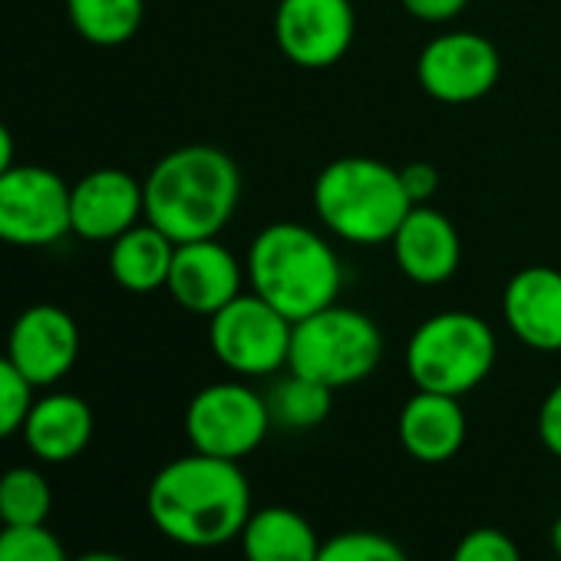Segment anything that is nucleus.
Listing matches in <instances>:
<instances>
[{
    "label": "nucleus",
    "instance_id": "1",
    "mask_svg": "<svg viewBox=\"0 0 561 561\" xmlns=\"http://www.w3.org/2000/svg\"><path fill=\"white\" fill-rule=\"evenodd\" d=\"M146 512L169 541L218 548L241 535L251 515V485L238 462L192 449L152 476Z\"/></svg>",
    "mask_w": 561,
    "mask_h": 561
},
{
    "label": "nucleus",
    "instance_id": "2",
    "mask_svg": "<svg viewBox=\"0 0 561 561\" xmlns=\"http://www.w3.org/2000/svg\"><path fill=\"white\" fill-rule=\"evenodd\" d=\"M146 221L175 244L218 238L241 202V172L215 146H182L165 152L142 179Z\"/></svg>",
    "mask_w": 561,
    "mask_h": 561
},
{
    "label": "nucleus",
    "instance_id": "3",
    "mask_svg": "<svg viewBox=\"0 0 561 561\" xmlns=\"http://www.w3.org/2000/svg\"><path fill=\"white\" fill-rule=\"evenodd\" d=\"M244 277L261 301L298 324L337 305L344 264L321 231L298 221H274L254 234L244 257Z\"/></svg>",
    "mask_w": 561,
    "mask_h": 561
},
{
    "label": "nucleus",
    "instance_id": "4",
    "mask_svg": "<svg viewBox=\"0 0 561 561\" xmlns=\"http://www.w3.org/2000/svg\"><path fill=\"white\" fill-rule=\"evenodd\" d=\"M413 202L400 169L370 156H344L321 169L314 182V211L321 225L357 248L390 244Z\"/></svg>",
    "mask_w": 561,
    "mask_h": 561
},
{
    "label": "nucleus",
    "instance_id": "5",
    "mask_svg": "<svg viewBox=\"0 0 561 561\" xmlns=\"http://www.w3.org/2000/svg\"><path fill=\"white\" fill-rule=\"evenodd\" d=\"M495 331L472 311H439L407 341V374L416 390L462 397L495 367Z\"/></svg>",
    "mask_w": 561,
    "mask_h": 561
},
{
    "label": "nucleus",
    "instance_id": "6",
    "mask_svg": "<svg viewBox=\"0 0 561 561\" xmlns=\"http://www.w3.org/2000/svg\"><path fill=\"white\" fill-rule=\"evenodd\" d=\"M383 360V334L377 321L357 308L331 305L291 331L288 370L311 377L331 390L367 380Z\"/></svg>",
    "mask_w": 561,
    "mask_h": 561
},
{
    "label": "nucleus",
    "instance_id": "7",
    "mask_svg": "<svg viewBox=\"0 0 561 561\" xmlns=\"http://www.w3.org/2000/svg\"><path fill=\"white\" fill-rule=\"evenodd\" d=\"M291 331L295 324L254 291H241L231 305L208 318L211 354L238 377H271L288 370Z\"/></svg>",
    "mask_w": 561,
    "mask_h": 561
},
{
    "label": "nucleus",
    "instance_id": "8",
    "mask_svg": "<svg viewBox=\"0 0 561 561\" xmlns=\"http://www.w3.org/2000/svg\"><path fill=\"white\" fill-rule=\"evenodd\" d=\"M271 430L264 393L241 380H221L202 387L185 407V436L195 453L241 462L251 456Z\"/></svg>",
    "mask_w": 561,
    "mask_h": 561
},
{
    "label": "nucleus",
    "instance_id": "9",
    "mask_svg": "<svg viewBox=\"0 0 561 561\" xmlns=\"http://www.w3.org/2000/svg\"><path fill=\"white\" fill-rule=\"evenodd\" d=\"M67 234H73L70 185L54 169L14 162L0 175V241L47 248Z\"/></svg>",
    "mask_w": 561,
    "mask_h": 561
},
{
    "label": "nucleus",
    "instance_id": "10",
    "mask_svg": "<svg viewBox=\"0 0 561 561\" xmlns=\"http://www.w3.org/2000/svg\"><path fill=\"white\" fill-rule=\"evenodd\" d=\"M502 60L489 37L472 31H446L416 57V83L426 96L449 106H466L492 93Z\"/></svg>",
    "mask_w": 561,
    "mask_h": 561
},
{
    "label": "nucleus",
    "instance_id": "11",
    "mask_svg": "<svg viewBox=\"0 0 561 561\" xmlns=\"http://www.w3.org/2000/svg\"><path fill=\"white\" fill-rule=\"evenodd\" d=\"M357 14L351 0H280L274 11V41L295 67L328 70L354 44Z\"/></svg>",
    "mask_w": 561,
    "mask_h": 561
},
{
    "label": "nucleus",
    "instance_id": "12",
    "mask_svg": "<svg viewBox=\"0 0 561 561\" xmlns=\"http://www.w3.org/2000/svg\"><path fill=\"white\" fill-rule=\"evenodd\" d=\"M4 354L31 380L34 390L54 387L77 367L80 328L70 311L57 305H34L11 324Z\"/></svg>",
    "mask_w": 561,
    "mask_h": 561
},
{
    "label": "nucleus",
    "instance_id": "13",
    "mask_svg": "<svg viewBox=\"0 0 561 561\" xmlns=\"http://www.w3.org/2000/svg\"><path fill=\"white\" fill-rule=\"evenodd\" d=\"M241 280H244L241 261L218 238H202V241L175 244L165 291L179 308L211 318L215 311H221L241 295Z\"/></svg>",
    "mask_w": 561,
    "mask_h": 561
},
{
    "label": "nucleus",
    "instance_id": "14",
    "mask_svg": "<svg viewBox=\"0 0 561 561\" xmlns=\"http://www.w3.org/2000/svg\"><path fill=\"white\" fill-rule=\"evenodd\" d=\"M146 218L142 182L123 169H93L70 185V228L83 241H116Z\"/></svg>",
    "mask_w": 561,
    "mask_h": 561
},
{
    "label": "nucleus",
    "instance_id": "15",
    "mask_svg": "<svg viewBox=\"0 0 561 561\" xmlns=\"http://www.w3.org/2000/svg\"><path fill=\"white\" fill-rule=\"evenodd\" d=\"M502 314L512 337L538 354L561 351V271L548 264L522 267L502 291Z\"/></svg>",
    "mask_w": 561,
    "mask_h": 561
},
{
    "label": "nucleus",
    "instance_id": "16",
    "mask_svg": "<svg viewBox=\"0 0 561 561\" xmlns=\"http://www.w3.org/2000/svg\"><path fill=\"white\" fill-rule=\"evenodd\" d=\"M390 248L397 267L413 285L423 288L449 280L459 271V257H462V241L456 225L433 205H413L403 225L397 228Z\"/></svg>",
    "mask_w": 561,
    "mask_h": 561
},
{
    "label": "nucleus",
    "instance_id": "17",
    "mask_svg": "<svg viewBox=\"0 0 561 561\" xmlns=\"http://www.w3.org/2000/svg\"><path fill=\"white\" fill-rule=\"evenodd\" d=\"M400 446L426 466L449 462L462 443H466V413L459 407V397L416 390L397 420Z\"/></svg>",
    "mask_w": 561,
    "mask_h": 561
},
{
    "label": "nucleus",
    "instance_id": "18",
    "mask_svg": "<svg viewBox=\"0 0 561 561\" xmlns=\"http://www.w3.org/2000/svg\"><path fill=\"white\" fill-rule=\"evenodd\" d=\"M93 410L77 393H47L31 403L21 426L27 449L41 462H70L93 439Z\"/></svg>",
    "mask_w": 561,
    "mask_h": 561
},
{
    "label": "nucleus",
    "instance_id": "19",
    "mask_svg": "<svg viewBox=\"0 0 561 561\" xmlns=\"http://www.w3.org/2000/svg\"><path fill=\"white\" fill-rule=\"evenodd\" d=\"M238 538L244 561H318L324 545L314 525L288 505L251 508Z\"/></svg>",
    "mask_w": 561,
    "mask_h": 561
},
{
    "label": "nucleus",
    "instance_id": "20",
    "mask_svg": "<svg viewBox=\"0 0 561 561\" xmlns=\"http://www.w3.org/2000/svg\"><path fill=\"white\" fill-rule=\"evenodd\" d=\"M175 257V241L152 221H139L110 241V274L123 291L152 295L165 288Z\"/></svg>",
    "mask_w": 561,
    "mask_h": 561
},
{
    "label": "nucleus",
    "instance_id": "21",
    "mask_svg": "<svg viewBox=\"0 0 561 561\" xmlns=\"http://www.w3.org/2000/svg\"><path fill=\"white\" fill-rule=\"evenodd\" d=\"M267 400V413H271V426L280 430H314L331 416L334 407V390L301 377L295 370H288V377H280L271 383V390L264 393Z\"/></svg>",
    "mask_w": 561,
    "mask_h": 561
},
{
    "label": "nucleus",
    "instance_id": "22",
    "mask_svg": "<svg viewBox=\"0 0 561 561\" xmlns=\"http://www.w3.org/2000/svg\"><path fill=\"white\" fill-rule=\"evenodd\" d=\"M67 18L87 44L119 47L142 27L146 0H67Z\"/></svg>",
    "mask_w": 561,
    "mask_h": 561
},
{
    "label": "nucleus",
    "instance_id": "23",
    "mask_svg": "<svg viewBox=\"0 0 561 561\" xmlns=\"http://www.w3.org/2000/svg\"><path fill=\"white\" fill-rule=\"evenodd\" d=\"M54 508L50 479L34 466H14L0 476V525H47Z\"/></svg>",
    "mask_w": 561,
    "mask_h": 561
},
{
    "label": "nucleus",
    "instance_id": "24",
    "mask_svg": "<svg viewBox=\"0 0 561 561\" xmlns=\"http://www.w3.org/2000/svg\"><path fill=\"white\" fill-rule=\"evenodd\" d=\"M0 561H70V554L47 525H4Z\"/></svg>",
    "mask_w": 561,
    "mask_h": 561
},
{
    "label": "nucleus",
    "instance_id": "25",
    "mask_svg": "<svg viewBox=\"0 0 561 561\" xmlns=\"http://www.w3.org/2000/svg\"><path fill=\"white\" fill-rule=\"evenodd\" d=\"M318 561H410L407 551L380 531H341L321 545Z\"/></svg>",
    "mask_w": 561,
    "mask_h": 561
},
{
    "label": "nucleus",
    "instance_id": "26",
    "mask_svg": "<svg viewBox=\"0 0 561 561\" xmlns=\"http://www.w3.org/2000/svg\"><path fill=\"white\" fill-rule=\"evenodd\" d=\"M31 403H34L31 380L14 367L8 354H0V439H11L14 433H21Z\"/></svg>",
    "mask_w": 561,
    "mask_h": 561
},
{
    "label": "nucleus",
    "instance_id": "27",
    "mask_svg": "<svg viewBox=\"0 0 561 561\" xmlns=\"http://www.w3.org/2000/svg\"><path fill=\"white\" fill-rule=\"evenodd\" d=\"M453 561H522V551L502 528H472L453 548Z\"/></svg>",
    "mask_w": 561,
    "mask_h": 561
},
{
    "label": "nucleus",
    "instance_id": "28",
    "mask_svg": "<svg viewBox=\"0 0 561 561\" xmlns=\"http://www.w3.org/2000/svg\"><path fill=\"white\" fill-rule=\"evenodd\" d=\"M538 439L551 456L561 459V380L545 393L538 407Z\"/></svg>",
    "mask_w": 561,
    "mask_h": 561
},
{
    "label": "nucleus",
    "instance_id": "29",
    "mask_svg": "<svg viewBox=\"0 0 561 561\" xmlns=\"http://www.w3.org/2000/svg\"><path fill=\"white\" fill-rule=\"evenodd\" d=\"M400 182H403L407 198H410L413 205H430V198H433L436 188H439V172H436V165H430V162H407V165L400 169Z\"/></svg>",
    "mask_w": 561,
    "mask_h": 561
},
{
    "label": "nucleus",
    "instance_id": "30",
    "mask_svg": "<svg viewBox=\"0 0 561 561\" xmlns=\"http://www.w3.org/2000/svg\"><path fill=\"white\" fill-rule=\"evenodd\" d=\"M400 4L423 24H446L466 11L469 0H400Z\"/></svg>",
    "mask_w": 561,
    "mask_h": 561
},
{
    "label": "nucleus",
    "instance_id": "31",
    "mask_svg": "<svg viewBox=\"0 0 561 561\" xmlns=\"http://www.w3.org/2000/svg\"><path fill=\"white\" fill-rule=\"evenodd\" d=\"M18 162V146H14V136H11V129L0 123V175H4L11 165Z\"/></svg>",
    "mask_w": 561,
    "mask_h": 561
},
{
    "label": "nucleus",
    "instance_id": "32",
    "mask_svg": "<svg viewBox=\"0 0 561 561\" xmlns=\"http://www.w3.org/2000/svg\"><path fill=\"white\" fill-rule=\"evenodd\" d=\"M73 561H126V558L123 554H113V551H87V554H80Z\"/></svg>",
    "mask_w": 561,
    "mask_h": 561
},
{
    "label": "nucleus",
    "instance_id": "33",
    "mask_svg": "<svg viewBox=\"0 0 561 561\" xmlns=\"http://www.w3.org/2000/svg\"><path fill=\"white\" fill-rule=\"evenodd\" d=\"M551 548H554V554L561 558V515H558V522L551 525Z\"/></svg>",
    "mask_w": 561,
    "mask_h": 561
}]
</instances>
